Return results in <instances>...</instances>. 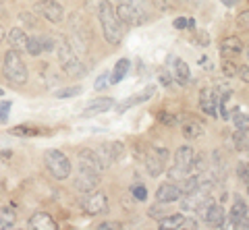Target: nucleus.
Here are the masks:
<instances>
[{
    "label": "nucleus",
    "mask_w": 249,
    "mask_h": 230,
    "mask_svg": "<svg viewBox=\"0 0 249 230\" xmlns=\"http://www.w3.org/2000/svg\"><path fill=\"white\" fill-rule=\"evenodd\" d=\"M100 23H102L106 42L121 44L123 33H124V23L116 17V11L112 9V4L108 2V0H104V2L100 4Z\"/></svg>",
    "instance_id": "nucleus-1"
},
{
    "label": "nucleus",
    "mask_w": 249,
    "mask_h": 230,
    "mask_svg": "<svg viewBox=\"0 0 249 230\" xmlns=\"http://www.w3.org/2000/svg\"><path fill=\"white\" fill-rule=\"evenodd\" d=\"M196 162H197L196 151H193L189 145H181L175 153V166H173V170H170V176H173V179H185V176H189L191 170L196 168Z\"/></svg>",
    "instance_id": "nucleus-2"
},
{
    "label": "nucleus",
    "mask_w": 249,
    "mask_h": 230,
    "mask_svg": "<svg viewBox=\"0 0 249 230\" xmlns=\"http://www.w3.org/2000/svg\"><path fill=\"white\" fill-rule=\"evenodd\" d=\"M4 77L13 81L15 85H23L27 81V66L23 63V58L17 50L6 52L4 56Z\"/></svg>",
    "instance_id": "nucleus-3"
},
{
    "label": "nucleus",
    "mask_w": 249,
    "mask_h": 230,
    "mask_svg": "<svg viewBox=\"0 0 249 230\" xmlns=\"http://www.w3.org/2000/svg\"><path fill=\"white\" fill-rule=\"evenodd\" d=\"M44 162H46V168L50 170V174L54 179L62 181L71 174V162H69V158L60 149H48L44 156Z\"/></svg>",
    "instance_id": "nucleus-4"
},
{
    "label": "nucleus",
    "mask_w": 249,
    "mask_h": 230,
    "mask_svg": "<svg viewBox=\"0 0 249 230\" xmlns=\"http://www.w3.org/2000/svg\"><path fill=\"white\" fill-rule=\"evenodd\" d=\"M83 212L89 214V216H98V214H104L108 210V197L102 193V191H89L88 197L83 199Z\"/></svg>",
    "instance_id": "nucleus-5"
},
{
    "label": "nucleus",
    "mask_w": 249,
    "mask_h": 230,
    "mask_svg": "<svg viewBox=\"0 0 249 230\" xmlns=\"http://www.w3.org/2000/svg\"><path fill=\"white\" fill-rule=\"evenodd\" d=\"M116 17L123 23H143L145 19L135 0H121L119 9H116Z\"/></svg>",
    "instance_id": "nucleus-6"
},
{
    "label": "nucleus",
    "mask_w": 249,
    "mask_h": 230,
    "mask_svg": "<svg viewBox=\"0 0 249 230\" xmlns=\"http://www.w3.org/2000/svg\"><path fill=\"white\" fill-rule=\"evenodd\" d=\"M166 160H168V151L166 149H158V148H152L150 153L145 156V166H147V172L152 176H158L164 172V166H166Z\"/></svg>",
    "instance_id": "nucleus-7"
},
{
    "label": "nucleus",
    "mask_w": 249,
    "mask_h": 230,
    "mask_svg": "<svg viewBox=\"0 0 249 230\" xmlns=\"http://www.w3.org/2000/svg\"><path fill=\"white\" fill-rule=\"evenodd\" d=\"M79 168L81 170H89V172H96L102 176V170H104V166L102 162H100V156L96 151H91V149H81L79 151Z\"/></svg>",
    "instance_id": "nucleus-8"
},
{
    "label": "nucleus",
    "mask_w": 249,
    "mask_h": 230,
    "mask_svg": "<svg viewBox=\"0 0 249 230\" xmlns=\"http://www.w3.org/2000/svg\"><path fill=\"white\" fill-rule=\"evenodd\" d=\"M37 11H40L50 23H60L65 17V11H62V4L56 0H40L37 2Z\"/></svg>",
    "instance_id": "nucleus-9"
},
{
    "label": "nucleus",
    "mask_w": 249,
    "mask_h": 230,
    "mask_svg": "<svg viewBox=\"0 0 249 230\" xmlns=\"http://www.w3.org/2000/svg\"><path fill=\"white\" fill-rule=\"evenodd\" d=\"M100 151L102 153H98L100 156V162H102V166H110L114 162H119V160L123 158V153H124V148L121 143H104L102 148H100Z\"/></svg>",
    "instance_id": "nucleus-10"
},
{
    "label": "nucleus",
    "mask_w": 249,
    "mask_h": 230,
    "mask_svg": "<svg viewBox=\"0 0 249 230\" xmlns=\"http://www.w3.org/2000/svg\"><path fill=\"white\" fill-rule=\"evenodd\" d=\"M98 182H100V174L89 172V170H81V168H79L77 179H75L77 191H81V193H89V191H93L98 187Z\"/></svg>",
    "instance_id": "nucleus-11"
},
{
    "label": "nucleus",
    "mask_w": 249,
    "mask_h": 230,
    "mask_svg": "<svg viewBox=\"0 0 249 230\" xmlns=\"http://www.w3.org/2000/svg\"><path fill=\"white\" fill-rule=\"evenodd\" d=\"M54 37V46H52V52L58 56V60L62 65L69 63L75 54H73V48H71V44H69V40L65 35H52Z\"/></svg>",
    "instance_id": "nucleus-12"
},
{
    "label": "nucleus",
    "mask_w": 249,
    "mask_h": 230,
    "mask_svg": "<svg viewBox=\"0 0 249 230\" xmlns=\"http://www.w3.org/2000/svg\"><path fill=\"white\" fill-rule=\"evenodd\" d=\"M181 195H183L181 193V185H173V182H164V185L156 191V199H158L160 203H173Z\"/></svg>",
    "instance_id": "nucleus-13"
},
{
    "label": "nucleus",
    "mask_w": 249,
    "mask_h": 230,
    "mask_svg": "<svg viewBox=\"0 0 249 230\" xmlns=\"http://www.w3.org/2000/svg\"><path fill=\"white\" fill-rule=\"evenodd\" d=\"M199 106H201V110H204L206 114H210V116H216L218 96H216V89H214V87H206L204 91H201V96H199Z\"/></svg>",
    "instance_id": "nucleus-14"
},
{
    "label": "nucleus",
    "mask_w": 249,
    "mask_h": 230,
    "mask_svg": "<svg viewBox=\"0 0 249 230\" xmlns=\"http://www.w3.org/2000/svg\"><path fill=\"white\" fill-rule=\"evenodd\" d=\"M154 91H156V87L154 85H147L143 91H139V94H135V96H131V98H127L123 104H119L116 106V110L119 112H124V110H129V108H133L135 104H143V102H147L152 96H154Z\"/></svg>",
    "instance_id": "nucleus-15"
},
{
    "label": "nucleus",
    "mask_w": 249,
    "mask_h": 230,
    "mask_svg": "<svg viewBox=\"0 0 249 230\" xmlns=\"http://www.w3.org/2000/svg\"><path fill=\"white\" fill-rule=\"evenodd\" d=\"M204 220L208 222L210 226H224V222H227V214H224V210L220 208L218 203H212L208 205V208L204 210Z\"/></svg>",
    "instance_id": "nucleus-16"
},
{
    "label": "nucleus",
    "mask_w": 249,
    "mask_h": 230,
    "mask_svg": "<svg viewBox=\"0 0 249 230\" xmlns=\"http://www.w3.org/2000/svg\"><path fill=\"white\" fill-rule=\"evenodd\" d=\"M29 228L31 230H56V222L52 220L50 214L37 212L29 218Z\"/></svg>",
    "instance_id": "nucleus-17"
},
{
    "label": "nucleus",
    "mask_w": 249,
    "mask_h": 230,
    "mask_svg": "<svg viewBox=\"0 0 249 230\" xmlns=\"http://www.w3.org/2000/svg\"><path fill=\"white\" fill-rule=\"evenodd\" d=\"M241 50H243V42L239 40V37L231 35V37H224V42L220 46V52H222V58H235L241 54Z\"/></svg>",
    "instance_id": "nucleus-18"
},
{
    "label": "nucleus",
    "mask_w": 249,
    "mask_h": 230,
    "mask_svg": "<svg viewBox=\"0 0 249 230\" xmlns=\"http://www.w3.org/2000/svg\"><path fill=\"white\" fill-rule=\"evenodd\" d=\"M112 106H114L112 98H98V99H93V102H89V106L83 110V116H96V114L110 110Z\"/></svg>",
    "instance_id": "nucleus-19"
},
{
    "label": "nucleus",
    "mask_w": 249,
    "mask_h": 230,
    "mask_svg": "<svg viewBox=\"0 0 249 230\" xmlns=\"http://www.w3.org/2000/svg\"><path fill=\"white\" fill-rule=\"evenodd\" d=\"M6 37H9V44H11V48H13V50H17V52L27 50V40H29V35L23 32V29L15 27V29H11Z\"/></svg>",
    "instance_id": "nucleus-20"
},
{
    "label": "nucleus",
    "mask_w": 249,
    "mask_h": 230,
    "mask_svg": "<svg viewBox=\"0 0 249 230\" xmlns=\"http://www.w3.org/2000/svg\"><path fill=\"white\" fill-rule=\"evenodd\" d=\"M173 77L181 83V85H187V83L191 81V71H189V65L185 63L181 58H175L173 63Z\"/></svg>",
    "instance_id": "nucleus-21"
},
{
    "label": "nucleus",
    "mask_w": 249,
    "mask_h": 230,
    "mask_svg": "<svg viewBox=\"0 0 249 230\" xmlns=\"http://www.w3.org/2000/svg\"><path fill=\"white\" fill-rule=\"evenodd\" d=\"M183 137L185 139H199V137H204V127H201L197 120L185 122L183 125Z\"/></svg>",
    "instance_id": "nucleus-22"
},
{
    "label": "nucleus",
    "mask_w": 249,
    "mask_h": 230,
    "mask_svg": "<svg viewBox=\"0 0 249 230\" xmlns=\"http://www.w3.org/2000/svg\"><path fill=\"white\" fill-rule=\"evenodd\" d=\"M129 66H131L129 60H127V58H121L119 63L114 65L112 73H110V83H121V81H123V77L129 73Z\"/></svg>",
    "instance_id": "nucleus-23"
},
{
    "label": "nucleus",
    "mask_w": 249,
    "mask_h": 230,
    "mask_svg": "<svg viewBox=\"0 0 249 230\" xmlns=\"http://www.w3.org/2000/svg\"><path fill=\"white\" fill-rule=\"evenodd\" d=\"M158 226L162 230H168V228H181L185 226V216L183 214H175V216H166L158 222Z\"/></svg>",
    "instance_id": "nucleus-24"
},
{
    "label": "nucleus",
    "mask_w": 249,
    "mask_h": 230,
    "mask_svg": "<svg viewBox=\"0 0 249 230\" xmlns=\"http://www.w3.org/2000/svg\"><path fill=\"white\" fill-rule=\"evenodd\" d=\"M232 141H235V148L239 151H249V129H237Z\"/></svg>",
    "instance_id": "nucleus-25"
},
{
    "label": "nucleus",
    "mask_w": 249,
    "mask_h": 230,
    "mask_svg": "<svg viewBox=\"0 0 249 230\" xmlns=\"http://www.w3.org/2000/svg\"><path fill=\"white\" fill-rule=\"evenodd\" d=\"M243 216H247V203L243 201V199H239V201H235L232 203V208H231V212H229V220L235 224L237 220H241Z\"/></svg>",
    "instance_id": "nucleus-26"
},
{
    "label": "nucleus",
    "mask_w": 249,
    "mask_h": 230,
    "mask_svg": "<svg viewBox=\"0 0 249 230\" xmlns=\"http://www.w3.org/2000/svg\"><path fill=\"white\" fill-rule=\"evenodd\" d=\"M62 66H65V71L71 75V77H75V75H77V77L85 75V66H83V63H81V60L77 58V56H73L71 60H69V63H65Z\"/></svg>",
    "instance_id": "nucleus-27"
},
{
    "label": "nucleus",
    "mask_w": 249,
    "mask_h": 230,
    "mask_svg": "<svg viewBox=\"0 0 249 230\" xmlns=\"http://www.w3.org/2000/svg\"><path fill=\"white\" fill-rule=\"evenodd\" d=\"M15 220H17V216H15V210H0V230H6V228H13L15 226Z\"/></svg>",
    "instance_id": "nucleus-28"
},
{
    "label": "nucleus",
    "mask_w": 249,
    "mask_h": 230,
    "mask_svg": "<svg viewBox=\"0 0 249 230\" xmlns=\"http://www.w3.org/2000/svg\"><path fill=\"white\" fill-rule=\"evenodd\" d=\"M27 52H29L31 56H40V54H44V50H42V35L29 37V40H27Z\"/></svg>",
    "instance_id": "nucleus-29"
},
{
    "label": "nucleus",
    "mask_w": 249,
    "mask_h": 230,
    "mask_svg": "<svg viewBox=\"0 0 249 230\" xmlns=\"http://www.w3.org/2000/svg\"><path fill=\"white\" fill-rule=\"evenodd\" d=\"M232 120H235L237 129H249V116H247V114H243V112L235 110V112H232Z\"/></svg>",
    "instance_id": "nucleus-30"
},
{
    "label": "nucleus",
    "mask_w": 249,
    "mask_h": 230,
    "mask_svg": "<svg viewBox=\"0 0 249 230\" xmlns=\"http://www.w3.org/2000/svg\"><path fill=\"white\" fill-rule=\"evenodd\" d=\"M222 73L227 77H235L237 75V66L232 65V58H222Z\"/></svg>",
    "instance_id": "nucleus-31"
},
{
    "label": "nucleus",
    "mask_w": 249,
    "mask_h": 230,
    "mask_svg": "<svg viewBox=\"0 0 249 230\" xmlns=\"http://www.w3.org/2000/svg\"><path fill=\"white\" fill-rule=\"evenodd\" d=\"M81 91H83V87H79V85H75V87H67V89L56 91V98H73V96H79Z\"/></svg>",
    "instance_id": "nucleus-32"
},
{
    "label": "nucleus",
    "mask_w": 249,
    "mask_h": 230,
    "mask_svg": "<svg viewBox=\"0 0 249 230\" xmlns=\"http://www.w3.org/2000/svg\"><path fill=\"white\" fill-rule=\"evenodd\" d=\"M108 83H110V73H102L96 79V83H93V89H98V91H102L108 87Z\"/></svg>",
    "instance_id": "nucleus-33"
},
{
    "label": "nucleus",
    "mask_w": 249,
    "mask_h": 230,
    "mask_svg": "<svg viewBox=\"0 0 249 230\" xmlns=\"http://www.w3.org/2000/svg\"><path fill=\"white\" fill-rule=\"evenodd\" d=\"M131 193H133V197L137 199V201H145L147 199V189L143 185H133L131 187Z\"/></svg>",
    "instance_id": "nucleus-34"
},
{
    "label": "nucleus",
    "mask_w": 249,
    "mask_h": 230,
    "mask_svg": "<svg viewBox=\"0 0 249 230\" xmlns=\"http://www.w3.org/2000/svg\"><path fill=\"white\" fill-rule=\"evenodd\" d=\"M40 131L37 129H31V127H15L13 129V135H37Z\"/></svg>",
    "instance_id": "nucleus-35"
},
{
    "label": "nucleus",
    "mask_w": 249,
    "mask_h": 230,
    "mask_svg": "<svg viewBox=\"0 0 249 230\" xmlns=\"http://www.w3.org/2000/svg\"><path fill=\"white\" fill-rule=\"evenodd\" d=\"M237 25L241 27V29H249V11H243L237 17Z\"/></svg>",
    "instance_id": "nucleus-36"
},
{
    "label": "nucleus",
    "mask_w": 249,
    "mask_h": 230,
    "mask_svg": "<svg viewBox=\"0 0 249 230\" xmlns=\"http://www.w3.org/2000/svg\"><path fill=\"white\" fill-rule=\"evenodd\" d=\"M9 112H11V102H0V122L9 118Z\"/></svg>",
    "instance_id": "nucleus-37"
},
{
    "label": "nucleus",
    "mask_w": 249,
    "mask_h": 230,
    "mask_svg": "<svg viewBox=\"0 0 249 230\" xmlns=\"http://www.w3.org/2000/svg\"><path fill=\"white\" fill-rule=\"evenodd\" d=\"M237 174L243 179L245 182L249 181V162H243V164H239V168H237Z\"/></svg>",
    "instance_id": "nucleus-38"
},
{
    "label": "nucleus",
    "mask_w": 249,
    "mask_h": 230,
    "mask_svg": "<svg viewBox=\"0 0 249 230\" xmlns=\"http://www.w3.org/2000/svg\"><path fill=\"white\" fill-rule=\"evenodd\" d=\"M100 230H121L123 224H116V222H102V224L98 226Z\"/></svg>",
    "instance_id": "nucleus-39"
},
{
    "label": "nucleus",
    "mask_w": 249,
    "mask_h": 230,
    "mask_svg": "<svg viewBox=\"0 0 249 230\" xmlns=\"http://www.w3.org/2000/svg\"><path fill=\"white\" fill-rule=\"evenodd\" d=\"M237 75H239L245 83H249V66H237Z\"/></svg>",
    "instance_id": "nucleus-40"
},
{
    "label": "nucleus",
    "mask_w": 249,
    "mask_h": 230,
    "mask_svg": "<svg viewBox=\"0 0 249 230\" xmlns=\"http://www.w3.org/2000/svg\"><path fill=\"white\" fill-rule=\"evenodd\" d=\"M158 118H160L162 122H164V125H173V122L177 120V118L173 116V114H166V112H160V114H158Z\"/></svg>",
    "instance_id": "nucleus-41"
},
{
    "label": "nucleus",
    "mask_w": 249,
    "mask_h": 230,
    "mask_svg": "<svg viewBox=\"0 0 249 230\" xmlns=\"http://www.w3.org/2000/svg\"><path fill=\"white\" fill-rule=\"evenodd\" d=\"M235 228H241V230H249V218H247V216H243L241 220H237V222H235Z\"/></svg>",
    "instance_id": "nucleus-42"
},
{
    "label": "nucleus",
    "mask_w": 249,
    "mask_h": 230,
    "mask_svg": "<svg viewBox=\"0 0 249 230\" xmlns=\"http://www.w3.org/2000/svg\"><path fill=\"white\" fill-rule=\"evenodd\" d=\"M160 81H162V85H164V87H170V85H173V79L168 77L166 71H160Z\"/></svg>",
    "instance_id": "nucleus-43"
},
{
    "label": "nucleus",
    "mask_w": 249,
    "mask_h": 230,
    "mask_svg": "<svg viewBox=\"0 0 249 230\" xmlns=\"http://www.w3.org/2000/svg\"><path fill=\"white\" fill-rule=\"evenodd\" d=\"M175 27H177V29H185V27H187V19H185V17L175 19Z\"/></svg>",
    "instance_id": "nucleus-44"
},
{
    "label": "nucleus",
    "mask_w": 249,
    "mask_h": 230,
    "mask_svg": "<svg viewBox=\"0 0 249 230\" xmlns=\"http://www.w3.org/2000/svg\"><path fill=\"white\" fill-rule=\"evenodd\" d=\"M197 42L206 46V44H210V37H206V33H197Z\"/></svg>",
    "instance_id": "nucleus-45"
},
{
    "label": "nucleus",
    "mask_w": 249,
    "mask_h": 230,
    "mask_svg": "<svg viewBox=\"0 0 249 230\" xmlns=\"http://www.w3.org/2000/svg\"><path fill=\"white\" fill-rule=\"evenodd\" d=\"M220 2H222L224 6H235V4L239 2V0H220Z\"/></svg>",
    "instance_id": "nucleus-46"
},
{
    "label": "nucleus",
    "mask_w": 249,
    "mask_h": 230,
    "mask_svg": "<svg viewBox=\"0 0 249 230\" xmlns=\"http://www.w3.org/2000/svg\"><path fill=\"white\" fill-rule=\"evenodd\" d=\"M4 37H6V33H4V27H2V25H0V44H2V42H4Z\"/></svg>",
    "instance_id": "nucleus-47"
},
{
    "label": "nucleus",
    "mask_w": 249,
    "mask_h": 230,
    "mask_svg": "<svg viewBox=\"0 0 249 230\" xmlns=\"http://www.w3.org/2000/svg\"><path fill=\"white\" fill-rule=\"evenodd\" d=\"M187 27L193 29V27H196V21H193V19H187Z\"/></svg>",
    "instance_id": "nucleus-48"
},
{
    "label": "nucleus",
    "mask_w": 249,
    "mask_h": 230,
    "mask_svg": "<svg viewBox=\"0 0 249 230\" xmlns=\"http://www.w3.org/2000/svg\"><path fill=\"white\" fill-rule=\"evenodd\" d=\"M245 52H247V58H249V46H247V50H245Z\"/></svg>",
    "instance_id": "nucleus-49"
},
{
    "label": "nucleus",
    "mask_w": 249,
    "mask_h": 230,
    "mask_svg": "<svg viewBox=\"0 0 249 230\" xmlns=\"http://www.w3.org/2000/svg\"><path fill=\"white\" fill-rule=\"evenodd\" d=\"M2 94H4V91H2V89H0V96H2Z\"/></svg>",
    "instance_id": "nucleus-50"
},
{
    "label": "nucleus",
    "mask_w": 249,
    "mask_h": 230,
    "mask_svg": "<svg viewBox=\"0 0 249 230\" xmlns=\"http://www.w3.org/2000/svg\"><path fill=\"white\" fill-rule=\"evenodd\" d=\"M247 191H249V181H247Z\"/></svg>",
    "instance_id": "nucleus-51"
}]
</instances>
